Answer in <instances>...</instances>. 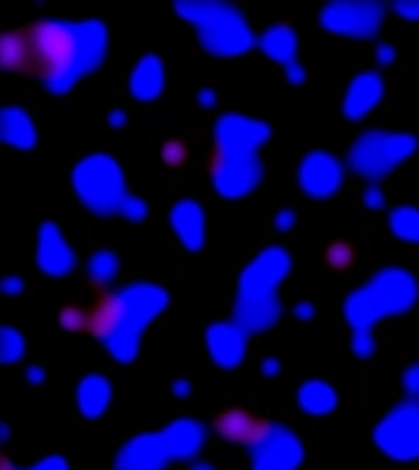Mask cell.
Listing matches in <instances>:
<instances>
[{
    "label": "cell",
    "mask_w": 419,
    "mask_h": 470,
    "mask_svg": "<svg viewBox=\"0 0 419 470\" xmlns=\"http://www.w3.org/2000/svg\"><path fill=\"white\" fill-rule=\"evenodd\" d=\"M121 315H124V303L114 294H103L89 312V331L96 338L112 336L120 326Z\"/></svg>",
    "instance_id": "cell-7"
},
{
    "label": "cell",
    "mask_w": 419,
    "mask_h": 470,
    "mask_svg": "<svg viewBox=\"0 0 419 470\" xmlns=\"http://www.w3.org/2000/svg\"><path fill=\"white\" fill-rule=\"evenodd\" d=\"M378 61L382 63V66H389V63L393 61V49H392V47H389V45H380Z\"/></svg>",
    "instance_id": "cell-20"
},
{
    "label": "cell",
    "mask_w": 419,
    "mask_h": 470,
    "mask_svg": "<svg viewBox=\"0 0 419 470\" xmlns=\"http://www.w3.org/2000/svg\"><path fill=\"white\" fill-rule=\"evenodd\" d=\"M173 226L189 247L203 245V210L196 203H177L173 210Z\"/></svg>",
    "instance_id": "cell-8"
},
{
    "label": "cell",
    "mask_w": 419,
    "mask_h": 470,
    "mask_svg": "<svg viewBox=\"0 0 419 470\" xmlns=\"http://www.w3.org/2000/svg\"><path fill=\"white\" fill-rule=\"evenodd\" d=\"M28 47H31V73L42 75L47 79L66 78L70 68L78 66L79 37L70 28L61 24H36L26 31Z\"/></svg>",
    "instance_id": "cell-1"
},
{
    "label": "cell",
    "mask_w": 419,
    "mask_h": 470,
    "mask_svg": "<svg viewBox=\"0 0 419 470\" xmlns=\"http://www.w3.org/2000/svg\"><path fill=\"white\" fill-rule=\"evenodd\" d=\"M3 135L7 142L16 147H31L36 142V129H33L31 120L15 108H7L3 112Z\"/></svg>",
    "instance_id": "cell-11"
},
{
    "label": "cell",
    "mask_w": 419,
    "mask_h": 470,
    "mask_svg": "<svg viewBox=\"0 0 419 470\" xmlns=\"http://www.w3.org/2000/svg\"><path fill=\"white\" fill-rule=\"evenodd\" d=\"M186 159H189V147H186L182 140L171 138L168 142H163V147H161V161H163L166 166L177 168L182 166V163H186Z\"/></svg>",
    "instance_id": "cell-17"
},
{
    "label": "cell",
    "mask_w": 419,
    "mask_h": 470,
    "mask_svg": "<svg viewBox=\"0 0 419 470\" xmlns=\"http://www.w3.org/2000/svg\"><path fill=\"white\" fill-rule=\"evenodd\" d=\"M393 228L401 235L408 238H419V213L413 207H399L393 214Z\"/></svg>",
    "instance_id": "cell-16"
},
{
    "label": "cell",
    "mask_w": 419,
    "mask_h": 470,
    "mask_svg": "<svg viewBox=\"0 0 419 470\" xmlns=\"http://www.w3.org/2000/svg\"><path fill=\"white\" fill-rule=\"evenodd\" d=\"M291 222H294V217H291V214H282V217L278 219V224H279V226H282V228H287V226H289Z\"/></svg>",
    "instance_id": "cell-21"
},
{
    "label": "cell",
    "mask_w": 419,
    "mask_h": 470,
    "mask_svg": "<svg viewBox=\"0 0 419 470\" xmlns=\"http://www.w3.org/2000/svg\"><path fill=\"white\" fill-rule=\"evenodd\" d=\"M215 431L228 443L259 444L268 438L270 424L259 414H252L243 408H231L215 417Z\"/></svg>",
    "instance_id": "cell-3"
},
{
    "label": "cell",
    "mask_w": 419,
    "mask_h": 470,
    "mask_svg": "<svg viewBox=\"0 0 419 470\" xmlns=\"http://www.w3.org/2000/svg\"><path fill=\"white\" fill-rule=\"evenodd\" d=\"M261 47L275 58H287L296 52V37L285 26H275L261 37Z\"/></svg>",
    "instance_id": "cell-14"
},
{
    "label": "cell",
    "mask_w": 419,
    "mask_h": 470,
    "mask_svg": "<svg viewBox=\"0 0 419 470\" xmlns=\"http://www.w3.org/2000/svg\"><path fill=\"white\" fill-rule=\"evenodd\" d=\"M393 10L403 16H419V3H399V5H393Z\"/></svg>",
    "instance_id": "cell-19"
},
{
    "label": "cell",
    "mask_w": 419,
    "mask_h": 470,
    "mask_svg": "<svg viewBox=\"0 0 419 470\" xmlns=\"http://www.w3.org/2000/svg\"><path fill=\"white\" fill-rule=\"evenodd\" d=\"M300 405L312 414L329 413L336 405V393L321 382H310L300 389Z\"/></svg>",
    "instance_id": "cell-12"
},
{
    "label": "cell",
    "mask_w": 419,
    "mask_h": 470,
    "mask_svg": "<svg viewBox=\"0 0 419 470\" xmlns=\"http://www.w3.org/2000/svg\"><path fill=\"white\" fill-rule=\"evenodd\" d=\"M342 182V168L329 154H310L300 166V184L310 196H331Z\"/></svg>",
    "instance_id": "cell-4"
},
{
    "label": "cell",
    "mask_w": 419,
    "mask_h": 470,
    "mask_svg": "<svg viewBox=\"0 0 419 470\" xmlns=\"http://www.w3.org/2000/svg\"><path fill=\"white\" fill-rule=\"evenodd\" d=\"M414 147L417 142L413 140V135L372 131L359 140L357 150H354V166L366 172V177H382L384 172L399 166L401 161L410 159Z\"/></svg>",
    "instance_id": "cell-2"
},
{
    "label": "cell",
    "mask_w": 419,
    "mask_h": 470,
    "mask_svg": "<svg viewBox=\"0 0 419 470\" xmlns=\"http://www.w3.org/2000/svg\"><path fill=\"white\" fill-rule=\"evenodd\" d=\"M163 87V75H161L159 58L147 57L140 61V66L135 68L133 75H131V91L135 93V99L140 100H152L161 93Z\"/></svg>",
    "instance_id": "cell-9"
},
{
    "label": "cell",
    "mask_w": 419,
    "mask_h": 470,
    "mask_svg": "<svg viewBox=\"0 0 419 470\" xmlns=\"http://www.w3.org/2000/svg\"><path fill=\"white\" fill-rule=\"evenodd\" d=\"M342 10H329L331 12V21H329V26L326 28H336V31H345L347 24L352 21L354 24V31L352 36H372V33L378 31V24H380V10L378 5H340Z\"/></svg>",
    "instance_id": "cell-6"
},
{
    "label": "cell",
    "mask_w": 419,
    "mask_h": 470,
    "mask_svg": "<svg viewBox=\"0 0 419 470\" xmlns=\"http://www.w3.org/2000/svg\"><path fill=\"white\" fill-rule=\"evenodd\" d=\"M326 264L338 273L350 270L354 266V247L350 243H340V240L331 243L326 247Z\"/></svg>",
    "instance_id": "cell-15"
},
{
    "label": "cell",
    "mask_w": 419,
    "mask_h": 470,
    "mask_svg": "<svg viewBox=\"0 0 419 470\" xmlns=\"http://www.w3.org/2000/svg\"><path fill=\"white\" fill-rule=\"evenodd\" d=\"M110 389L100 382V378H87V382L79 389V403H82L84 413L89 417H96L99 413H103V408L110 401Z\"/></svg>",
    "instance_id": "cell-13"
},
{
    "label": "cell",
    "mask_w": 419,
    "mask_h": 470,
    "mask_svg": "<svg viewBox=\"0 0 419 470\" xmlns=\"http://www.w3.org/2000/svg\"><path fill=\"white\" fill-rule=\"evenodd\" d=\"M0 49H3V66L7 70L31 73V47L26 33H7Z\"/></svg>",
    "instance_id": "cell-10"
},
{
    "label": "cell",
    "mask_w": 419,
    "mask_h": 470,
    "mask_svg": "<svg viewBox=\"0 0 419 470\" xmlns=\"http://www.w3.org/2000/svg\"><path fill=\"white\" fill-rule=\"evenodd\" d=\"M58 321L66 331H84V329H89V312L79 310L75 305H68L61 310Z\"/></svg>",
    "instance_id": "cell-18"
},
{
    "label": "cell",
    "mask_w": 419,
    "mask_h": 470,
    "mask_svg": "<svg viewBox=\"0 0 419 470\" xmlns=\"http://www.w3.org/2000/svg\"><path fill=\"white\" fill-rule=\"evenodd\" d=\"M382 99V79L375 73H363L354 79V84L347 91L345 99V112L347 117H363L366 112H371L375 105Z\"/></svg>",
    "instance_id": "cell-5"
}]
</instances>
